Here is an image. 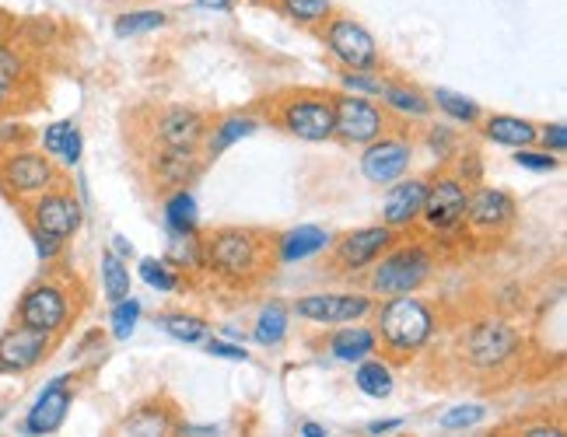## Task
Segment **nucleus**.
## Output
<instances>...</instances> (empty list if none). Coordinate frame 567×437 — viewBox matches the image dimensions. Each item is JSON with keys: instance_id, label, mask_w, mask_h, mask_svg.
I'll list each match as a JSON object with an SVG mask.
<instances>
[{"instance_id": "obj_18", "label": "nucleus", "mask_w": 567, "mask_h": 437, "mask_svg": "<svg viewBox=\"0 0 567 437\" xmlns=\"http://www.w3.org/2000/svg\"><path fill=\"white\" fill-rule=\"evenodd\" d=\"M210 119L189 105H165L151 119V144L155 147H200Z\"/></svg>"}, {"instance_id": "obj_19", "label": "nucleus", "mask_w": 567, "mask_h": 437, "mask_svg": "<svg viewBox=\"0 0 567 437\" xmlns=\"http://www.w3.org/2000/svg\"><path fill=\"white\" fill-rule=\"evenodd\" d=\"M424 193H427V179H413V175L389 183L382 196V225H389L392 231L417 228L424 210Z\"/></svg>"}, {"instance_id": "obj_40", "label": "nucleus", "mask_w": 567, "mask_h": 437, "mask_svg": "<svg viewBox=\"0 0 567 437\" xmlns=\"http://www.w3.org/2000/svg\"><path fill=\"white\" fill-rule=\"evenodd\" d=\"M424 144H427V150L439 162L455 158V150H460V137H455L452 126H431L427 134H424Z\"/></svg>"}, {"instance_id": "obj_26", "label": "nucleus", "mask_w": 567, "mask_h": 437, "mask_svg": "<svg viewBox=\"0 0 567 437\" xmlns=\"http://www.w3.org/2000/svg\"><path fill=\"white\" fill-rule=\"evenodd\" d=\"M480 134H484L491 144L497 147H529L539 137V126L533 119H522L512 113H491V116H480Z\"/></svg>"}, {"instance_id": "obj_24", "label": "nucleus", "mask_w": 567, "mask_h": 437, "mask_svg": "<svg viewBox=\"0 0 567 437\" xmlns=\"http://www.w3.org/2000/svg\"><path fill=\"white\" fill-rule=\"evenodd\" d=\"M389 116H400V119H410V123H421L431 116V98L424 87L410 84V81H389L382 77V87H379V98H375Z\"/></svg>"}, {"instance_id": "obj_7", "label": "nucleus", "mask_w": 567, "mask_h": 437, "mask_svg": "<svg viewBox=\"0 0 567 437\" xmlns=\"http://www.w3.org/2000/svg\"><path fill=\"white\" fill-rule=\"evenodd\" d=\"M319 42L343 71H382V46L372 29L354 14H330L319 29Z\"/></svg>"}, {"instance_id": "obj_42", "label": "nucleus", "mask_w": 567, "mask_h": 437, "mask_svg": "<svg viewBox=\"0 0 567 437\" xmlns=\"http://www.w3.org/2000/svg\"><path fill=\"white\" fill-rule=\"evenodd\" d=\"M455 155H460V158H455V179H460V183H466V186H476V183H484V158H480V150L476 147H460V150H455Z\"/></svg>"}, {"instance_id": "obj_38", "label": "nucleus", "mask_w": 567, "mask_h": 437, "mask_svg": "<svg viewBox=\"0 0 567 437\" xmlns=\"http://www.w3.org/2000/svg\"><path fill=\"white\" fill-rule=\"evenodd\" d=\"M487 420V406L484 403H460V406H449L442 417H439V427L442 430H473Z\"/></svg>"}, {"instance_id": "obj_15", "label": "nucleus", "mask_w": 567, "mask_h": 437, "mask_svg": "<svg viewBox=\"0 0 567 437\" xmlns=\"http://www.w3.org/2000/svg\"><path fill=\"white\" fill-rule=\"evenodd\" d=\"M53 354V336L32 330V325L11 322L0 333V375H29Z\"/></svg>"}, {"instance_id": "obj_48", "label": "nucleus", "mask_w": 567, "mask_h": 437, "mask_svg": "<svg viewBox=\"0 0 567 437\" xmlns=\"http://www.w3.org/2000/svg\"><path fill=\"white\" fill-rule=\"evenodd\" d=\"M400 427H406V420H403V417H392V420H372V424H368V434H389V430H400Z\"/></svg>"}, {"instance_id": "obj_41", "label": "nucleus", "mask_w": 567, "mask_h": 437, "mask_svg": "<svg viewBox=\"0 0 567 437\" xmlns=\"http://www.w3.org/2000/svg\"><path fill=\"white\" fill-rule=\"evenodd\" d=\"M340 87H343V92H354V95L379 98L382 74L379 71H343L340 74Z\"/></svg>"}, {"instance_id": "obj_28", "label": "nucleus", "mask_w": 567, "mask_h": 437, "mask_svg": "<svg viewBox=\"0 0 567 437\" xmlns=\"http://www.w3.org/2000/svg\"><path fill=\"white\" fill-rule=\"evenodd\" d=\"M162 217L168 235H200V207H196V196L189 193V186L165 193Z\"/></svg>"}, {"instance_id": "obj_1", "label": "nucleus", "mask_w": 567, "mask_h": 437, "mask_svg": "<svg viewBox=\"0 0 567 437\" xmlns=\"http://www.w3.org/2000/svg\"><path fill=\"white\" fill-rule=\"evenodd\" d=\"M375 319V336L379 350H385L389 357L406 361L439 336V312L434 304L424 301L421 294H396V298H382L372 315Z\"/></svg>"}, {"instance_id": "obj_53", "label": "nucleus", "mask_w": 567, "mask_h": 437, "mask_svg": "<svg viewBox=\"0 0 567 437\" xmlns=\"http://www.w3.org/2000/svg\"><path fill=\"white\" fill-rule=\"evenodd\" d=\"M11 32H14V21H11L4 11H0V46H8V42H11Z\"/></svg>"}, {"instance_id": "obj_29", "label": "nucleus", "mask_w": 567, "mask_h": 437, "mask_svg": "<svg viewBox=\"0 0 567 437\" xmlns=\"http://www.w3.org/2000/svg\"><path fill=\"white\" fill-rule=\"evenodd\" d=\"M172 430H179V420L165 403H141L120 424V434H137V437H162V434H172Z\"/></svg>"}, {"instance_id": "obj_5", "label": "nucleus", "mask_w": 567, "mask_h": 437, "mask_svg": "<svg viewBox=\"0 0 567 437\" xmlns=\"http://www.w3.org/2000/svg\"><path fill=\"white\" fill-rule=\"evenodd\" d=\"M63 183L60 165L47 155L42 147H0V193L8 196L11 204L25 207L35 196Z\"/></svg>"}, {"instance_id": "obj_49", "label": "nucleus", "mask_w": 567, "mask_h": 437, "mask_svg": "<svg viewBox=\"0 0 567 437\" xmlns=\"http://www.w3.org/2000/svg\"><path fill=\"white\" fill-rule=\"evenodd\" d=\"M200 11H214V14H228L235 8V0H196Z\"/></svg>"}, {"instance_id": "obj_32", "label": "nucleus", "mask_w": 567, "mask_h": 437, "mask_svg": "<svg viewBox=\"0 0 567 437\" xmlns=\"http://www.w3.org/2000/svg\"><path fill=\"white\" fill-rule=\"evenodd\" d=\"M277 14H284L298 29H309V32H319L322 21L330 18L337 8L333 0H274Z\"/></svg>"}, {"instance_id": "obj_34", "label": "nucleus", "mask_w": 567, "mask_h": 437, "mask_svg": "<svg viewBox=\"0 0 567 437\" xmlns=\"http://www.w3.org/2000/svg\"><path fill=\"white\" fill-rule=\"evenodd\" d=\"M137 277L158 294H176L183 288V270L172 267L168 259H158V256H144L137 262Z\"/></svg>"}, {"instance_id": "obj_43", "label": "nucleus", "mask_w": 567, "mask_h": 437, "mask_svg": "<svg viewBox=\"0 0 567 437\" xmlns=\"http://www.w3.org/2000/svg\"><path fill=\"white\" fill-rule=\"evenodd\" d=\"M204 350L210 357H217V361H235V364H249L252 361V354L249 350L238 343V340H221V336H207L204 340Z\"/></svg>"}, {"instance_id": "obj_16", "label": "nucleus", "mask_w": 567, "mask_h": 437, "mask_svg": "<svg viewBox=\"0 0 567 437\" xmlns=\"http://www.w3.org/2000/svg\"><path fill=\"white\" fill-rule=\"evenodd\" d=\"M518 221V204L515 196L497 189V186H473L466 196V228L476 235H505Z\"/></svg>"}, {"instance_id": "obj_55", "label": "nucleus", "mask_w": 567, "mask_h": 437, "mask_svg": "<svg viewBox=\"0 0 567 437\" xmlns=\"http://www.w3.org/2000/svg\"><path fill=\"white\" fill-rule=\"evenodd\" d=\"M0 420H4V409H0Z\"/></svg>"}, {"instance_id": "obj_33", "label": "nucleus", "mask_w": 567, "mask_h": 437, "mask_svg": "<svg viewBox=\"0 0 567 437\" xmlns=\"http://www.w3.org/2000/svg\"><path fill=\"white\" fill-rule=\"evenodd\" d=\"M158 330L168 336V340H176V343H204L210 336V325L207 319L200 315H186V312H165L155 319Z\"/></svg>"}, {"instance_id": "obj_27", "label": "nucleus", "mask_w": 567, "mask_h": 437, "mask_svg": "<svg viewBox=\"0 0 567 437\" xmlns=\"http://www.w3.org/2000/svg\"><path fill=\"white\" fill-rule=\"evenodd\" d=\"M354 388L368 399H389L392 388H396V367L382 354L364 357L354 364Z\"/></svg>"}, {"instance_id": "obj_9", "label": "nucleus", "mask_w": 567, "mask_h": 437, "mask_svg": "<svg viewBox=\"0 0 567 437\" xmlns=\"http://www.w3.org/2000/svg\"><path fill=\"white\" fill-rule=\"evenodd\" d=\"M392 129L389 113L368 95L337 92L333 95V137L347 147H364Z\"/></svg>"}, {"instance_id": "obj_36", "label": "nucleus", "mask_w": 567, "mask_h": 437, "mask_svg": "<svg viewBox=\"0 0 567 437\" xmlns=\"http://www.w3.org/2000/svg\"><path fill=\"white\" fill-rule=\"evenodd\" d=\"M168 25V14L165 11H155V8H144V11H126L116 18V39H134V35H147V32H158Z\"/></svg>"}, {"instance_id": "obj_14", "label": "nucleus", "mask_w": 567, "mask_h": 437, "mask_svg": "<svg viewBox=\"0 0 567 437\" xmlns=\"http://www.w3.org/2000/svg\"><path fill=\"white\" fill-rule=\"evenodd\" d=\"M25 217H29V228L50 231V235L63 238V242H71L84 225V204L60 183L42 196H35V200H29Z\"/></svg>"}, {"instance_id": "obj_50", "label": "nucleus", "mask_w": 567, "mask_h": 437, "mask_svg": "<svg viewBox=\"0 0 567 437\" xmlns=\"http://www.w3.org/2000/svg\"><path fill=\"white\" fill-rule=\"evenodd\" d=\"M183 434H193V437H210V434H221V427H210V424H179Z\"/></svg>"}, {"instance_id": "obj_46", "label": "nucleus", "mask_w": 567, "mask_h": 437, "mask_svg": "<svg viewBox=\"0 0 567 437\" xmlns=\"http://www.w3.org/2000/svg\"><path fill=\"white\" fill-rule=\"evenodd\" d=\"M32 129L25 123H8L4 116H0V147H18V144H29Z\"/></svg>"}, {"instance_id": "obj_10", "label": "nucleus", "mask_w": 567, "mask_h": 437, "mask_svg": "<svg viewBox=\"0 0 567 437\" xmlns=\"http://www.w3.org/2000/svg\"><path fill=\"white\" fill-rule=\"evenodd\" d=\"M466 183L455 179L452 171H439L434 179H427L424 193V210H421V225L434 238H449L460 235L466 228Z\"/></svg>"}, {"instance_id": "obj_39", "label": "nucleus", "mask_w": 567, "mask_h": 437, "mask_svg": "<svg viewBox=\"0 0 567 437\" xmlns=\"http://www.w3.org/2000/svg\"><path fill=\"white\" fill-rule=\"evenodd\" d=\"M515 165L526 171H536V175H550V171H557L560 155H550V150L529 144V147H515Z\"/></svg>"}, {"instance_id": "obj_8", "label": "nucleus", "mask_w": 567, "mask_h": 437, "mask_svg": "<svg viewBox=\"0 0 567 437\" xmlns=\"http://www.w3.org/2000/svg\"><path fill=\"white\" fill-rule=\"evenodd\" d=\"M518 350H522L518 330L497 315L476 319L470 330H463L460 340V354L473 371H501L508 361L518 357Z\"/></svg>"}, {"instance_id": "obj_51", "label": "nucleus", "mask_w": 567, "mask_h": 437, "mask_svg": "<svg viewBox=\"0 0 567 437\" xmlns=\"http://www.w3.org/2000/svg\"><path fill=\"white\" fill-rule=\"evenodd\" d=\"M109 249H113L120 259H134V246H130V238H123V235H113V246Z\"/></svg>"}, {"instance_id": "obj_3", "label": "nucleus", "mask_w": 567, "mask_h": 437, "mask_svg": "<svg viewBox=\"0 0 567 437\" xmlns=\"http://www.w3.org/2000/svg\"><path fill=\"white\" fill-rule=\"evenodd\" d=\"M434 267H439V256H434L431 242L424 238H410V242H392L372 267L368 277V288L379 298H396V294H417L424 283L431 280Z\"/></svg>"}, {"instance_id": "obj_30", "label": "nucleus", "mask_w": 567, "mask_h": 437, "mask_svg": "<svg viewBox=\"0 0 567 437\" xmlns=\"http://www.w3.org/2000/svg\"><path fill=\"white\" fill-rule=\"evenodd\" d=\"M291 309L284 301H267L264 309H259L256 322H252V343L264 346V350H274L288 340L291 333Z\"/></svg>"}, {"instance_id": "obj_25", "label": "nucleus", "mask_w": 567, "mask_h": 437, "mask_svg": "<svg viewBox=\"0 0 567 437\" xmlns=\"http://www.w3.org/2000/svg\"><path fill=\"white\" fill-rule=\"evenodd\" d=\"M39 147L47 150V155L63 165V168H78L81 165V155H84V137H81V126L74 119H56L50 126H42L39 134Z\"/></svg>"}, {"instance_id": "obj_13", "label": "nucleus", "mask_w": 567, "mask_h": 437, "mask_svg": "<svg viewBox=\"0 0 567 437\" xmlns=\"http://www.w3.org/2000/svg\"><path fill=\"white\" fill-rule=\"evenodd\" d=\"M396 235H400V231H392V228L382 225V221L340 235L337 242L330 246V262H333V270L343 273V277H358V273H364L392 242H396Z\"/></svg>"}, {"instance_id": "obj_52", "label": "nucleus", "mask_w": 567, "mask_h": 437, "mask_svg": "<svg viewBox=\"0 0 567 437\" xmlns=\"http://www.w3.org/2000/svg\"><path fill=\"white\" fill-rule=\"evenodd\" d=\"M522 434H529V437H560V427H554V424H536V427H522Z\"/></svg>"}, {"instance_id": "obj_45", "label": "nucleus", "mask_w": 567, "mask_h": 437, "mask_svg": "<svg viewBox=\"0 0 567 437\" xmlns=\"http://www.w3.org/2000/svg\"><path fill=\"white\" fill-rule=\"evenodd\" d=\"M536 144H543V150H550V155H564L567 150V123H547L539 129Z\"/></svg>"}, {"instance_id": "obj_6", "label": "nucleus", "mask_w": 567, "mask_h": 437, "mask_svg": "<svg viewBox=\"0 0 567 437\" xmlns=\"http://www.w3.org/2000/svg\"><path fill=\"white\" fill-rule=\"evenodd\" d=\"M270 119L301 144H326L333 141V95L312 92V87L284 92L274 98Z\"/></svg>"}, {"instance_id": "obj_47", "label": "nucleus", "mask_w": 567, "mask_h": 437, "mask_svg": "<svg viewBox=\"0 0 567 437\" xmlns=\"http://www.w3.org/2000/svg\"><path fill=\"white\" fill-rule=\"evenodd\" d=\"M18 95H21V84L8 81L4 74H0V116H8L11 108L18 105Z\"/></svg>"}, {"instance_id": "obj_4", "label": "nucleus", "mask_w": 567, "mask_h": 437, "mask_svg": "<svg viewBox=\"0 0 567 437\" xmlns=\"http://www.w3.org/2000/svg\"><path fill=\"white\" fill-rule=\"evenodd\" d=\"M78 315V298L71 291V283L63 277H39L21 291L14 304V322L32 325V330L47 336H63L71 330V322Z\"/></svg>"}, {"instance_id": "obj_35", "label": "nucleus", "mask_w": 567, "mask_h": 437, "mask_svg": "<svg viewBox=\"0 0 567 437\" xmlns=\"http://www.w3.org/2000/svg\"><path fill=\"white\" fill-rule=\"evenodd\" d=\"M102 294H105L109 304L126 298V294H134V291H130V267H126V259H120L113 249L102 252Z\"/></svg>"}, {"instance_id": "obj_37", "label": "nucleus", "mask_w": 567, "mask_h": 437, "mask_svg": "<svg viewBox=\"0 0 567 437\" xmlns=\"http://www.w3.org/2000/svg\"><path fill=\"white\" fill-rule=\"evenodd\" d=\"M141 315H144V304L134 294H126V298L113 301V309H109V330H113L116 340H130L137 333Z\"/></svg>"}, {"instance_id": "obj_44", "label": "nucleus", "mask_w": 567, "mask_h": 437, "mask_svg": "<svg viewBox=\"0 0 567 437\" xmlns=\"http://www.w3.org/2000/svg\"><path fill=\"white\" fill-rule=\"evenodd\" d=\"M29 235H32V249H35V256H39V262H56L60 256H63V238H56V235H50V231H39V228H29Z\"/></svg>"}, {"instance_id": "obj_22", "label": "nucleus", "mask_w": 567, "mask_h": 437, "mask_svg": "<svg viewBox=\"0 0 567 437\" xmlns=\"http://www.w3.org/2000/svg\"><path fill=\"white\" fill-rule=\"evenodd\" d=\"M326 354L340 364H358L364 357L379 354V336L372 325H361V322H347V325H337V330L326 336Z\"/></svg>"}, {"instance_id": "obj_20", "label": "nucleus", "mask_w": 567, "mask_h": 437, "mask_svg": "<svg viewBox=\"0 0 567 437\" xmlns=\"http://www.w3.org/2000/svg\"><path fill=\"white\" fill-rule=\"evenodd\" d=\"M207 158L200 147H155L151 150V179L162 189H179L189 186L204 175Z\"/></svg>"}, {"instance_id": "obj_17", "label": "nucleus", "mask_w": 567, "mask_h": 437, "mask_svg": "<svg viewBox=\"0 0 567 437\" xmlns=\"http://www.w3.org/2000/svg\"><path fill=\"white\" fill-rule=\"evenodd\" d=\"M74 406V388H71V375H56L47 385L39 388V396L32 399L25 420H21V434L29 437H47L56 434L71 417Z\"/></svg>"}, {"instance_id": "obj_23", "label": "nucleus", "mask_w": 567, "mask_h": 437, "mask_svg": "<svg viewBox=\"0 0 567 437\" xmlns=\"http://www.w3.org/2000/svg\"><path fill=\"white\" fill-rule=\"evenodd\" d=\"M259 126H264V119H259L256 113H228V116H221L217 123H210L207 134H204V144H200L204 158L207 162L221 158L225 150H231L235 144H243L246 137H252Z\"/></svg>"}, {"instance_id": "obj_21", "label": "nucleus", "mask_w": 567, "mask_h": 437, "mask_svg": "<svg viewBox=\"0 0 567 437\" xmlns=\"http://www.w3.org/2000/svg\"><path fill=\"white\" fill-rule=\"evenodd\" d=\"M330 246H333V235L326 231V228H319V225H298V228H288L284 235H277L274 259L280 262V267H295V262L322 256Z\"/></svg>"}, {"instance_id": "obj_12", "label": "nucleus", "mask_w": 567, "mask_h": 437, "mask_svg": "<svg viewBox=\"0 0 567 437\" xmlns=\"http://www.w3.org/2000/svg\"><path fill=\"white\" fill-rule=\"evenodd\" d=\"M417 158V144H413L406 134H396V129H385L382 137H375L372 144L361 147V175L372 186H389L410 175V165Z\"/></svg>"}, {"instance_id": "obj_54", "label": "nucleus", "mask_w": 567, "mask_h": 437, "mask_svg": "<svg viewBox=\"0 0 567 437\" xmlns=\"http://www.w3.org/2000/svg\"><path fill=\"white\" fill-rule=\"evenodd\" d=\"M298 430H301L305 437H326V434H330V430H326L322 424H312V420H305V424H301Z\"/></svg>"}, {"instance_id": "obj_11", "label": "nucleus", "mask_w": 567, "mask_h": 437, "mask_svg": "<svg viewBox=\"0 0 567 437\" xmlns=\"http://www.w3.org/2000/svg\"><path fill=\"white\" fill-rule=\"evenodd\" d=\"M375 309V298L372 294H347V291H312V294H301L291 304V315L319 325V330H337V325L347 322H364Z\"/></svg>"}, {"instance_id": "obj_2", "label": "nucleus", "mask_w": 567, "mask_h": 437, "mask_svg": "<svg viewBox=\"0 0 567 437\" xmlns=\"http://www.w3.org/2000/svg\"><path fill=\"white\" fill-rule=\"evenodd\" d=\"M270 267L267 238L252 228H217L204 238V270L225 283H252Z\"/></svg>"}, {"instance_id": "obj_31", "label": "nucleus", "mask_w": 567, "mask_h": 437, "mask_svg": "<svg viewBox=\"0 0 567 437\" xmlns=\"http://www.w3.org/2000/svg\"><path fill=\"white\" fill-rule=\"evenodd\" d=\"M427 98H431V108H439L455 126H476L480 116H484V108L473 98H466L463 92H452V87H434V92H427Z\"/></svg>"}]
</instances>
